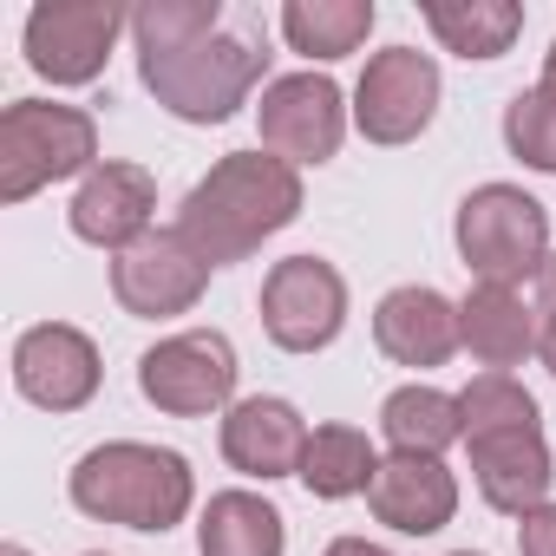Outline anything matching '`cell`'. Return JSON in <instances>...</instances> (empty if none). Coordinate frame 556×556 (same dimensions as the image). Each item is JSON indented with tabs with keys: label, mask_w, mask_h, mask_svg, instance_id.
<instances>
[{
	"label": "cell",
	"mask_w": 556,
	"mask_h": 556,
	"mask_svg": "<svg viewBox=\"0 0 556 556\" xmlns=\"http://www.w3.org/2000/svg\"><path fill=\"white\" fill-rule=\"evenodd\" d=\"M302 216V170L275 151H229L210 164V177L190 184L177 210V236L210 262L229 268L255 255L268 236H282Z\"/></svg>",
	"instance_id": "6da1fadb"
},
{
	"label": "cell",
	"mask_w": 556,
	"mask_h": 556,
	"mask_svg": "<svg viewBox=\"0 0 556 556\" xmlns=\"http://www.w3.org/2000/svg\"><path fill=\"white\" fill-rule=\"evenodd\" d=\"M73 504L99 523H125V530H170L190 517L197 504V478L190 458L170 445H144V439H105L92 445L73 478H66Z\"/></svg>",
	"instance_id": "7a4b0ae2"
},
{
	"label": "cell",
	"mask_w": 556,
	"mask_h": 556,
	"mask_svg": "<svg viewBox=\"0 0 556 556\" xmlns=\"http://www.w3.org/2000/svg\"><path fill=\"white\" fill-rule=\"evenodd\" d=\"M268 53L242 34H210L184 53H138V79L144 92L184 118V125H223L249 105V92L262 86Z\"/></svg>",
	"instance_id": "3957f363"
},
{
	"label": "cell",
	"mask_w": 556,
	"mask_h": 556,
	"mask_svg": "<svg viewBox=\"0 0 556 556\" xmlns=\"http://www.w3.org/2000/svg\"><path fill=\"white\" fill-rule=\"evenodd\" d=\"M99 170V125L79 105L53 99H14L0 112V203H27L47 184L92 177Z\"/></svg>",
	"instance_id": "277c9868"
},
{
	"label": "cell",
	"mask_w": 556,
	"mask_h": 556,
	"mask_svg": "<svg viewBox=\"0 0 556 556\" xmlns=\"http://www.w3.org/2000/svg\"><path fill=\"white\" fill-rule=\"evenodd\" d=\"M458 255L478 282H497V289H517L530 275H543L549 262V210L517 190V184H478L465 203H458Z\"/></svg>",
	"instance_id": "5b68a950"
},
{
	"label": "cell",
	"mask_w": 556,
	"mask_h": 556,
	"mask_svg": "<svg viewBox=\"0 0 556 556\" xmlns=\"http://www.w3.org/2000/svg\"><path fill=\"white\" fill-rule=\"evenodd\" d=\"M236 348L229 334L216 328H184L170 341H157L144 361H138V393L170 413V419H203V413H223L229 393H236Z\"/></svg>",
	"instance_id": "8992f818"
},
{
	"label": "cell",
	"mask_w": 556,
	"mask_h": 556,
	"mask_svg": "<svg viewBox=\"0 0 556 556\" xmlns=\"http://www.w3.org/2000/svg\"><path fill=\"white\" fill-rule=\"evenodd\" d=\"M262 328L282 354H321L348 328V282L321 255H289L262 282Z\"/></svg>",
	"instance_id": "52a82bcc"
},
{
	"label": "cell",
	"mask_w": 556,
	"mask_h": 556,
	"mask_svg": "<svg viewBox=\"0 0 556 556\" xmlns=\"http://www.w3.org/2000/svg\"><path fill=\"white\" fill-rule=\"evenodd\" d=\"M255 125H262V151L289 157L295 170L328 164L341 151V138H348V99H341V86L328 73H289V79L262 86Z\"/></svg>",
	"instance_id": "ba28073f"
},
{
	"label": "cell",
	"mask_w": 556,
	"mask_h": 556,
	"mask_svg": "<svg viewBox=\"0 0 556 556\" xmlns=\"http://www.w3.org/2000/svg\"><path fill=\"white\" fill-rule=\"evenodd\" d=\"M125 27L131 14L105 8V0H40L27 14V66L53 86H92Z\"/></svg>",
	"instance_id": "9c48e42d"
},
{
	"label": "cell",
	"mask_w": 556,
	"mask_h": 556,
	"mask_svg": "<svg viewBox=\"0 0 556 556\" xmlns=\"http://www.w3.org/2000/svg\"><path fill=\"white\" fill-rule=\"evenodd\" d=\"M439 112V66L419 47H387L354 86V125L367 144H413Z\"/></svg>",
	"instance_id": "30bf717a"
},
{
	"label": "cell",
	"mask_w": 556,
	"mask_h": 556,
	"mask_svg": "<svg viewBox=\"0 0 556 556\" xmlns=\"http://www.w3.org/2000/svg\"><path fill=\"white\" fill-rule=\"evenodd\" d=\"M210 289V262L177 236V229H151L144 242H131L125 255H112V295L125 315L138 321H170L190 315Z\"/></svg>",
	"instance_id": "8fae6325"
},
{
	"label": "cell",
	"mask_w": 556,
	"mask_h": 556,
	"mask_svg": "<svg viewBox=\"0 0 556 556\" xmlns=\"http://www.w3.org/2000/svg\"><path fill=\"white\" fill-rule=\"evenodd\" d=\"M99 348L66 321H40L14 341V387L47 413H79L99 393Z\"/></svg>",
	"instance_id": "7c38bea8"
},
{
	"label": "cell",
	"mask_w": 556,
	"mask_h": 556,
	"mask_svg": "<svg viewBox=\"0 0 556 556\" xmlns=\"http://www.w3.org/2000/svg\"><path fill=\"white\" fill-rule=\"evenodd\" d=\"M302 452H308V419L275 400V393H249L223 413V458L242 478H302Z\"/></svg>",
	"instance_id": "4fadbf2b"
},
{
	"label": "cell",
	"mask_w": 556,
	"mask_h": 556,
	"mask_svg": "<svg viewBox=\"0 0 556 556\" xmlns=\"http://www.w3.org/2000/svg\"><path fill=\"white\" fill-rule=\"evenodd\" d=\"M151 210H157V184L151 170L138 164H99L79 190H73V236L92 242V249H112L125 255L131 242L151 236Z\"/></svg>",
	"instance_id": "5bb4252c"
},
{
	"label": "cell",
	"mask_w": 556,
	"mask_h": 556,
	"mask_svg": "<svg viewBox=\"0 0 556 556\" xmlns=\"http://www.w3.org/2000/svg\"><path fill=\"white\" fill-rule=\"evenodd\" d=\"M367 510L400 530V536H432L458 517V478L445 471V458H419V452H393L374 471Z\"/></svg>",
	"instance_id": "9a60e30c"
},
{
	"label": "cell",
	"mask_w": 556,
	"mask_h": 556,
	"mask_svg": "<svg viewBox=\"0 0 556 556\" xmlns=\"http://www.w3.org/2000/svg\"><path fill=\"white\" fill-rule=\"evenodd\" d=\"M374 341H380V354L387 361H400V367H445L458 348H465V334H458V302H445L439 289H393V295H380V308H374Z\"/></svg>",
	"instance_id": "2e32d148"
},
{
	"label": "cell",
	"mask_w": 556,
	"mask_h": 556,
	"mask_svg": "<svg viewBox=\"0 0 556 556\" xmlns=\"http://www.w3.org/2000/svg\"><path fill=\"white\" fill-rule=\"evenodd\" d=\"M471 445V478H478V497L504 517H530L549 504V445L543 432H491V439H465Z\"/></svg>",
	"instance_id": "e0dca14e"
},
{
	"label": "cell",
	"mask_w": 556,
	"mask_h": 556,
	"mask_svg": "<svg viewBox=\"0 0 556 556\" xmlns=\"http://www.w3.org/2000/svg\"><path fill=\"white\" fill-rule=\"evenodd\" d=\"M458 334H465L471 361H484L491 374L517 367V361L536 354V341H543L530 302H523L517 289H497V282H478V289L458 302Z\"/></svg>",
	"instance_id": "ac0fdd59"
},
{
	"label": "cell",
	"mask_w": 556,
	"mask_h": 556,
	"mask_svg": "<svg viewBox=\"0 0 556 556\" xmlns=\"http://www.w3.org/2000/svg\"><path fill=\"white\" fill-rule=\"evenodd\" d=\"M289 530L262 491H216L197 523V556H282Z\"/></svg>",
	"instance_id": "d6986e66"
},
{
	"label": "cell",
	"mask_w": 556,
	"mask_h": 556,
	"mask_svg": "<svg viewBox=\"0 0 556 556\" xmlns=\"http://www.w3.org/2000/svg\"><path fill=\"white\" fill-rule=\"evenodd\" d=\"M426 27L458 60H504L523 34L517 0H426Z\"/></svg>",
	"instance_id": "ffe728a7"
},
{
	"label": "cell",
	"mask_w": 556,
	"mask_h": 556,
	"mask_svg": "<svg viewBox=\"0 0 556 556\" xmlns=\"http://www.w3.org/2000/svg\"><path fill=\"white\" fill-rule=\"evenodd\" d=\"M374 21H380L374 0H289V8H282V40L295 53L334 66V60H348V53L367 47Z\"/></svg>",
	"instance_id": "44dd1931"
},
{
	"label": "cell",
	"mask_w": 556,
	"mask_h": 556,
	"mask_svg": "<svg viewBox=\"0 0 556 556\" xmlns=\"http://www.w3.org/2000/svg\"><path fill=\"white\" fill-rule=\"evenodd\" d=\"M380 432H387L393 452L445 458V452L465 439L458 393H439V387H400V393H387V406H380Z\"/></svg>",
	"instance_id": "7402d4cb"
},
{
	"label": "cell",
	"mask_w": 556,
	"mask_h": 556,
	"mask_svg": "<svg viewBox=\"0 0 556 556\" xmlns=\"http://www.w3.org/2000/svg\"><path fill=\"white\" fill-rule=\"evenodd\" d=\"M374 471H380V452L361 426H315L308 432V452H302L308 497H328V504L361 497V491H374Z\"/></svg>",
	"instance_id": "603a6c76"
},
{
	"label": "cell",
	"mask_w": 556,
	"mask_h": 556,
	"mask_svg": "<svg viewBox=\"0 0 556 556\" xmlns=\"http://www.w3.org/2000/svg\"><path fill=\"white\" fill-rule=\"evenodd\" d=\"M458 413H465V439H491V432H543V413H536L530 387L510 380V374H478V380L458 393Z\"/></svg>",
	"instance_id": "cb8c5ba5"
},
{
	"label": "cell",
	"mask_w": 556,
	"mask_h": 556,
	"mask_svg": "<svg viewBox=\"0 0 556 556\" xmlns=\"http://www.w3.org/2000/svg\"><path fill=\"white\" fill-rule=\"evenodd\" d=\"M210 34H223V8H216V0H151V8L131 14L138 53H184V47H197Z\"/></svg>",
	"instance_id": "d4e9b609"
},
{
	"label": "cell",
	"mask_w": 556,
	"mask_h": 556,
	"mask_svg": "<svg viewBox=\"0 0 556 556\" xmlns=\"http://www.w3.org/2000/svg\"><path fill=\"white\" fill-rule=\"evenodd\" d=\"M504 144L517 164L556 177V92L549 86H530L504 105Z\"/></svg>",
	"instance_id": "484cf974"
},
{
	"label": "cell",
	"mask_w": 556,
	"mask_h": 556,
	"mask_svg": "<svg viewBox=\"0 0 556 556\" xmlns=\"http://www.w3.org/2000/svg\"><path fill=\"white\" fill-rule=\"evenodd\" d=\"M517 549H523V556H556V504L517 517Z\"/></svg>",
	"instance_id": "4316f807"
},
{
	"label": "cell",
	"mask_w": 556,
	"mask_h": 556,
	"mask_svg": "<svg viewBox=\"0 0 556 556\" xmlns=\"http://www.w3.org/2000/svg\"><path fill=\"white\" fill-rule=\"evenodd\" d=\"M321 556H393V549L387 543H367V536H334Z\"/></svg>",
	"instance_id": "83f0119b"
},
{
	"label": "cell",
	"mask_w": 556,
	"mask_h": 556,
	"mask_svg": "<svg viewBox=\"0 0 556 556\" xmlns=\"http://www.w3.org/2000/svg\"><path fill=\"white\" fill-rule=\"evenodd\" d=\"M536 289H543V315H556V249H549V262L536 275Z\"/></svg>",
	"instance_id": "f1b7e54d"
},
{
	"label": "cell",
	"mask_w": 556,
	"mask_h": 556,
	"mask_svg": "<svg viewBox=\"0 0 556 556\" xmlns=\"http://www.w3.org/2000/svg\"><path fill=\"white\" fill-rule=\"evenodd\" d=\"M536 354H543V367H549V380H556V315L543 321V341H536Z\"/></svg>",
	"instance_id": "f546056e"
},
{
	"label": "cell",
	"mask_w": 556,
	"mask_h": 556,
	"mask_svg": "<svg viewBox=\"0 0 556 556\" xmlns=\"http://www.w3.org/2000/svg\"><path fill=\"white\" fill-rule=\"evenodd\" d=\"M543 86H549V92H556V47H549V53H543Z\"/></svg>",
	"instance_id": "4dcf8cb0"
},
{
	"label": "cell",
	"mask_w": 556,
	"mask_h": 556,
	"mask_svg": "<svg viewBox=\"0 0 556 556\" xmlns=\"http://www.w3.org/2000/svg\"><path fill=\"white\" fill-rule=\"evenodd\" d=\"M0 556H34V549H27V543H8V549H0Z\"/></svg>",
	"instance_id": "1f68e13d"
},
{
	"label": "cell",
	"mask_w": 556,
	"mask_h": 556,
	"mask_svg": "<svg viewBox=\"0 0 556 556\" xmlns=\"http://www.w3.org/2000/svg\"><path fill=\"white\" fill-rule=\"evenodd\" d=\"M452 556H471V549H452Z\"/></svg>",
	"instance_id": "d6a6232c"
},
{
	"label": "cell",
	"mask_w": 556,
	"mask_h": 556,
	"mask_svg": "<svg viewBox=\"0 0 556 556\" xmlns=\"http://www.w3.org/2000/svg\"><path fill=\"white\" fill-rule=\"evenodd\" d=\"M92 556H99V549H92Z\"/></svg>",
	"instance_id": "836d02e7"
}]
</instances>
